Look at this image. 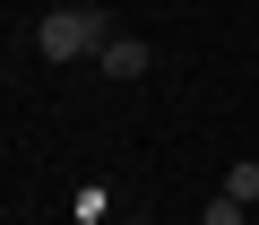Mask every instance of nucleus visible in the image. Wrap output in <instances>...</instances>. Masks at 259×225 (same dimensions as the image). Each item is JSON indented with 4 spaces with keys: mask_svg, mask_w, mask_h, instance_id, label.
<instances>
[{
    "mask_svg": "<svg viewBox=\"0 0 259 225\" xmlns=\"http://www.w3.org/2000/svg\"><path fill=\"white\" fill-rule=\"evenodd\" d=\"M95 61H104V78H121V87H130V78H147V61H156V52H147L139 35H112Z\"/></svg>",
    "mask_w": 259,
    "mask_h": 225,
    "instance_id": "2",
    "label": "nucleus"
},
{
    "mask_svg": "<svg viewBox=\"0 0 259 225\" xmlns=\"http://www.w3.org/2000/svg\"><path fill=\"white\" fill-rule=\"evenodd\" d=\"M112 44V18L104 9H52L44 26H35V52L44 61H87V52H104Z\"/></svg>",
    "mask_w": 259,
    "mask_h": 225,
    "instance_id": "1",
    "label": "nucleus"
},
{
    "mask_svg": "<svg viewBox=\"0 0 259 225\" xmlns=\"http://www.w3.org/2000/svg\"><path fill=\"white\" fill-rule=\"evenodd\" d=\"M225 199L259 208V156H233V165H225Z\"/></svg>",
    "mask_w": 259,
    "mask_h": 225,
    "instance_id": "3",
    "label": "nucleus"
},
{
    "mask_svg": "<svg viewBox=\"0 0 259 225\" xmlns=\"http://www.w3.org/2000/svg\"><path fill=\"white\" fill-rule=\"evenodd\" d=\"M112 225H147V216H112Z\"/></svg>",
    "mask_w": 259,
    "mask_h": 225,
    "instance_id": "5",
    "label": "nucleus"
},
{
    "mask_svg": "<svg viewBox=\"0 0 259 225\" xmlns=\"http://www.w3.org/2000/svg\"><path fill=\"white\" fill-rule=\"evenodd\" d=\"M242 216H250L242 199H207V216H199V225H242Z\"/></svg>",
    "mask_w": 259,
    "mask_h": 225,
    "instance_id": "4",
    "label": "nucleus"
}]
</instances>
